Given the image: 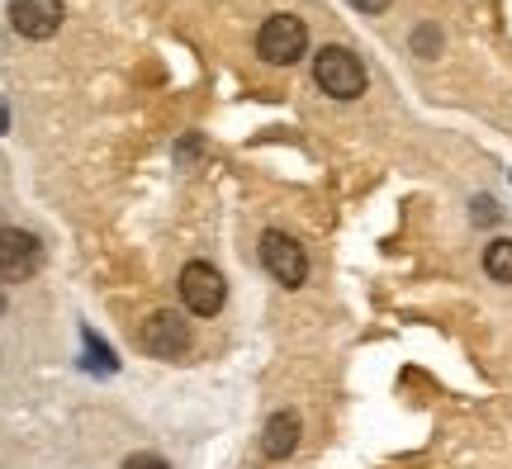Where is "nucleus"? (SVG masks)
<instances>
[{
    "label": "nucleus",
    "mask_w": 512,
    "mask_h": 469,
    "mask_svg": "<svg viewBox=\"0 0 512 469\" xmlns=\"http://www.w3.org/2000/svg\"><path fill=\"white\" fill-rule=\"evenodd\" d=\"M313 81L332 100H356V95L366 91V62L351 53V48H323V53L313 57Z\"/></svg>",
    "instance_id": "1"
},
{
    "label": "nucleus",
    "mask_w": 512,
    "mask_h": 469,
    "mask_svg": "<svg viewBox=\"0 0 512 469\" xmlns=\"http://www.w3.org/2000/svg\"><path fill=\"white\" fill-rule=\"evenodd\" d=\"M256 48H261V57L271 67H290L309 48V24L299 15H271L261 24V34H256Z\"/></svg>",
    "instance_id": "2"
},
{
    "label": "nucleus",
    "mask_w": 512,
    "mask_h": 469,
    "mask_svg": "<svg viewBox=\"0 0 512 469\" xmlns=\"http://www.w3.org/2000/svg\"><path fill=\"white\" fill-rule=\"evenodd\" d=\"M138 346H143L147 356H157V361H181L185 351H190V323H185L181 313H152L143 327H138Z\"/></svg>",
    "instance_id": "3"
},
{
    "label": "nucleus",
    "mask_w": 512,
    "mask_h": 469,
    "mask_svg": "<svg viewBox=\"0 0 512 469\" xmlns=\"http://www.w3.org/2000/svg\"><path fill=\"white\" fill-rule=\"evenodd\" d=\"M228 299V289H223V275L209 266V261H190L181 271V304L195 313V318H214Z\"/></svg>",
    "instance_id": "4"
},
{
    "label": "nucleus",
    "mask_w": 512,
    "mask_h": 469,
    "mask_svg": "<svg viewBox=\"0 0 512 469\" xmlns=\"http://www.w3.org/2000/svg\"><path fill=\"white\" fill-rule=\"evenodd\" d=\"M261 266L280 280L285 289H299L309 280V256L290 233H266L261 237Z\"/></svg>",
    "instance_id": "5"
},
{
    "label": "nucleus",
    "mask_w": 512,
    "mask_h": 469,
    "mask_svg": "<svg viewBox=\"0 0 512 469\" xmlns=\"http://www.w3.org/2000/svg\"><path fill=\"white\" fill-rule=\"evenodd\" d=\"M43 266V247L24 228H0V280H29Z\"/></svg>",
    "instance_id": "6"
},
{
    "label": "nucleus",
    "mask_w": 512,
    "mask_h": 469,
    "mask_svg": "<svg viewBox=\"0 0 512 469\" xmlns=\"http://www.w3.org/2000/svg\"><path fill=\"white\" fill-rule=\"evenodd\" d=\"M62 19H67L62 0H10V24H15V34L34 38V43L53 38L57 29H62Z\"/></svg>",
    "instance_id": "7"
},
{
    "label": "nucleus",
    "mask_w": 512,
    "mask_h": 469,
    "mask_svg": "<svg viewBox=\"0 0 512 469\" xmlns=\"http://www.w3.org/2000/svg\"><path fill=\"white\" fill-rule=\"evenodd\" d=\"M294 446H299V417L275 413L271 422L261 427V455H266V460H290Z\"/></svg>",
    "instance_id": "8"
},
{
    "label": "nucleus",
    "mask_w": 512,
    "mask_h": 469,
    "mask_svg": "<svg viewBox=\"0 0 512 469\" xmlns=\"http://www.w3.org/2000/svg\"><path fill=\"white\" fill-rule=\"evenodd\" d=\"M484 271L494 275L498 285H512V237H498L484 247Z\"/></svg>",
    "instance_id": "9"
},
{
    "label": "nucleus",
    "mask_w": 512,
    "mask_h": 469,
    "mask_svg": "<svg viewBox=\"0 0 512 469\" xmlns=\"http://www.w3.org/2000/svg\"><path fill=\"white\" fill-rule=\"evenodd\" d=\"M81 337H86V351H91V365H95V370H114V365H119V361H114V351H110V346H100V342H95V332H91V327H86Z\"/></svg>",
    "instance_id": "10"
},
{
    "label": "nucleus",
    "mask_w": 512,
    "mask_h": 469,
    "mask_svg": "<svg viewBox=\"0 0 512 469\" xmlns=\"http://www.w3.org/2000/svg\"><path fill=\"white\" fill-rule=\"evenodd\" d=\"M124 469H171V465H166L162 455H128Z\"/></svg>",
    "instance_id": "11"
},
{
    "label": "nucleus",
    "mask_w": 512,
    "mask_h": 469,
    "mask_svg": "<svg viewBox=\"0 0 512 469\" xmlns=\"http://www.w3.org/2000/svg\"><path fill=\"white\" fill-rule=\"evenodd\" d=\"M494 218H498L494 199H475V223H494Z\"/></svg>",
    "instance_id": "12"
},
{
    "label": "nucleus",
    "mask_w": 512,
    "mask_h": 469,
    "mask_svg": "<svg viewBox=\"0 0 512 469\" xmlns=\"http://www.w3.org/2000/svg\"><path fill=\"white\" fill-rule=\"evenodd\" d=\"M361 15H380V10H389V0H351Z\"/></svg>",
    "instance_id": "13"
},
{
    "label": "nucleus",
    "mask_w": 512,
    "mask_h": 469,
    "mask_svg": "<svg viewBox=\"0 0 512 469\" xmlns=\"http://www.w3.org/2000/svg\"><path fill=\"white\" fill-rule=\"evenodd\" d=\"M413 43H418V53H432V48H437V34H432V29H418Z\"/></svg>",
    "instance_id": "14"
},
{
    "label": "nucleus",
    "mask_w": 512,
    "mask_h": 469,
    "mask_svg": "<svg viewBox=\"0 0 512 469\" xmlns=\"http://www.w3.org/2000/svg\"><path fill=\"white\" fill-rule=\"evenodd\" d=\"M10 128V109H5V100H0V133Z\"/></svg>",
    "instance_id": "15"
},
{
    "label": "nucleus",
    "mask_w": 512,
    "mask_h": 469,
    "mask_svg": "<svg viewBox=\"0 0 512 469\" xmlns=\"http://www.w3.org/2000/svg\"><path fill=\"white\" fill-rule=\"evenodd\" d=\"M0 313H5V294H0Z\"/></svg>",
    "instance_id": "16"
}]
</instances>
